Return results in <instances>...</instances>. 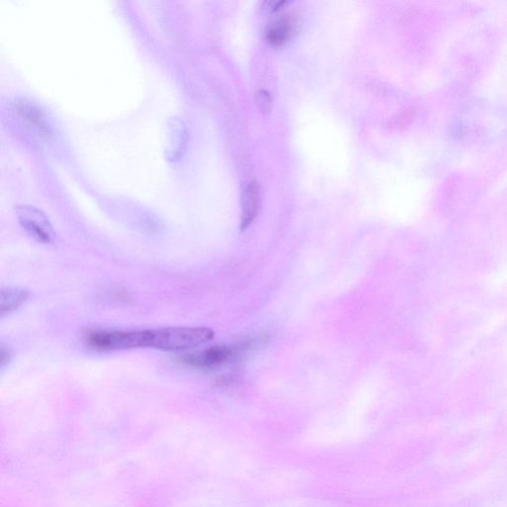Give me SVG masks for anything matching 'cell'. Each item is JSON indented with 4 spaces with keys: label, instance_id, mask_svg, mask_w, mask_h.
<instances>
[{
    "label": "cell",
    "instance_id": "9",
    "mask_svg": "<svg viewBox=\"0 0 507 507\" xmlns=\"http://www.w3.org/2000/svg\"><path fill=\"white\" fill-rule=\"evenodd\" d=\"M292 24L289 20H281L273 23L266 33V39L274 46H283L291 38Z\"/></svg>",
    "mask_w": 507,
    "mask_h": 507
},
{
    "label": "cell",
    "instance_id": "4",
    "mask_svg": "<svg viewBox=\"0 0 507 507\" xmlns=\"http://www.w3.org/2000/svg\"><path fill=\"white\" fill-rule=\"evenodd\" d=\"M16 215L26 233L37 242L51 244L55 241L56 232L41 209L32 206H18Z\"/></svg>",
    "mask_w": 507,
    "mask_h": 507
},
{
    "label": "cell",
    "instance_id": "8",
    "mask_svg": "<svg viewBox=\"0 0 507 507\" xmlns=\"http://www.w3.org/2000/svg\"><path fill=\"white\" fill-rule=\"evenodd\" d=\"M30 292L18 287L3 288L0 291V315L4 317L21 308L29 300Z\"/></svg>",
    "mask_w": 507,
    "mask_h": 507
},
{
    "label": "cell",
    "instance_id": "3",
    "mask_svg": "<svg viewBox=\"0 0 507 507\" xmlns=\"http://www.w3.org/2000/svg\"><path fill=\"white\" fill-rule=\"evenodd\" d=\"M256 345L255 339L246 340L241 344L234 346L217 345L183 356L182 361L189 367L201 368V370L215 368L226 364L237 355L248 351L249 349L251 350Z\"/></svg>",
    "mask_w": 507,
    "mask_h": 507
},
{
    "label": "cell",
    "instance_id": "1",
    "mask_svg": "<svg viewBox=\"0 0 507 507\" xmlns=\"http://www.w3.org/2000/svg\"><path fill=\"white\" fill-rule=\"evenodd\" d=\"M151 330L150 348L182 352L210 342L215 331L207 327H165Z\"/></svg>",
    "mask_w": 507,
    "mask_h": 507
},
{
    "label": "cell",
    "instance_id": "7",
    "mask_svg": "<svg viewBox=\"0 0 507 507\" xmlns=\"http://www.w3.org/2000/svg\"><path fill=\"white\" fill-rule=\"evenodd\" d=\"M241 206V230L245 232L246 229L253 224L258 214H259L261 206L260 188L256 182H249L244 187Z\"/></svg>",
    "mask_w": 507,
    "mask_h": 507
},
{
    "label": "cell",
    "instance_id": "5",
    "mask_svg": "<svg viewBox=\"0 0 507 507\" xmlns=\"http://www.w3.org/2000/svg\"><path fill=\"white\" fill-rule=\"evenodd\" d=\"M15 114L21 117L27 127L45 140H51L54 131L47 115L41 107L29 98H18L13 104Z\"/></svg>",
    "mask_w": 507,
    "mask_h": 507
},
{
    "label": "cell",
    "instance_id": "6",
    "mask_svg": "<svg viewBox=\"0 0 507 507\" xmlns=\"http://www.w3.org/2000/svg\"><path fill=\"white\" fill-rule=\"evenodd\" d=\"M169 146L165 155L171 162H177L186 153L188 145V131L186 124L179 117H173L168 123Z\"/></svg>",
    "mask_w": 507,
    "mask_h": 507
},
{
    "label": "cell",
    "instance_id": "11",
    "mask_svg": "<svg viewBox=\"0 0 507 507\" xmlns=\"http://www.w3.org/2000/svg\"><path fill=\"white\" fill-rule=\"evenodd\" d=\"M12 353L9 351L8 348L4 346L0 350V363H2V368H4L9 361H11Z\"/></svg>",
    "mask_w": 507,
    "mask_h": 507
},
{
    "label": "cell",
    "instance_id": "10",
    "mask_svg": "<svg viewBox=\"0 0 507 507\" xmlns=\"http://www.w3.org/2000/svg\"><path fill=\"white\" fill-rule=\"evenodd\" d=\"M258 103H259V106L262 108L263 112H268L271 106V99L269 95L266 94V91L260 92L259 100H258Z\"/></svg>",
    "mask_w": 507,
    "mask_h": 507
},
{
    "label": "cell",
    "instance_id": "2",
    "mask_svg": "<svg viewBox=\"0 0 507 507\" xmlns=\"http://www.w3.org/2000/svg\"><path fill=\"white\" fill-rule=\"evenodd\" d=\"M150 330H94L86 335V342L98 351H123L150 348Z\"/></svg>",
    "mask_w": 507,
    "mask_h": 507
}]
</instances>
